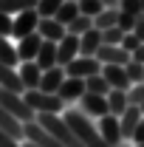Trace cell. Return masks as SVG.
<instances>
[{
  "instance_id": "cell-1",
  "label": "cell",
  "mask_w": 144,
  "mask_h": 147,
  "mask_svg": "<svg viewBox=\"0 0 144 147\" xmlns=\"http://www.w3.org/2000/svg\"><path fill=\"white\" fill-rule=\"evenodd\" d=\"M65 122H68L71 130L82 139L85 147H110L108 142H105V136H102V130L93 127V122H90L88 113H82V110H65Z\"/></svg>"
},
{
  "instance_id": "cell-2",
  "label": "cell",
  "mask_w": 144,
  "mask_h": 147,
  "mask_svg": "<svg viewBox=\"0 0 144 147\" xmlns=\"http://www.w3.org/2000/svg\"><path fill=\"white\" fill-rule=\"evenodd\" d=\"M37 122L48 130L57 142H62L65 147H85L82 139H79V136L71 130V125L65 122V116H59V113H37Z\"/></svg>"
},
{
  "instance_id": "cell-3",
  "label": "cell",
  "mask_w": 144,
  "mask_h": 147,
  "mask_svg": "<svg viewBox=\"0 0 144 147\" xmlns=\"http://www.w3.org/2000/svg\"><path fill=\"white\" fill-rule=\"evenodd\" d=\"M23 96H26L28 108H34L37 113H62L65 110V99L59 93H45L40 88H28Z\"/></svg>"
},
{
  "instance_id": "cell-4",
  "label": "cell",
  "mask_w": 144,
  "mask_h": 147,
  "mask_svg": "<svg viewBox=\"0 0 144 147\" xmlns=\"http://www.w3.org/2000/svg\"><path fill=\"white\" fill-rule=\"evenodd\" d=\"M0 105L9 110V113H14L20 122H34L37 119V110L28 108V102H26V96L17 91H9V88H0Z\"/></svg>"
},
{
  "instance_id": "cell-5",
  "label": "cell",
  "mask_w": 144,
  "mask_h": 147,
  "mask_svg": "<svg viewBox=\"0 0 144 147\" xmlns=\"http://www.w3.org/2000/svg\"><path fill=\"white\" fill-rule=\"evenodd\" d=\"M102 71V62H99V57H76V59H71L68 65H65V74L68 76H79V79H88V76H93V74Z\"/></svg>"
},
{
  "instance_id": "cell-6",
  "label": "cell",
  "mask_w": 144,
  "mask_h": 147,
  "mask_svg": "<svg viewBox=\"0 0 144 147\" xmlns=\"http://www.w3.org/2000/svg\"><path fill=\"white\" fill-rule=\"evenodd\" d=\"M37 26H40V11H37V9H26V11L14 14V28H11V37H14V40H23V37L34 34Z\"/></svg>"
},
{
  "instance_id": "cell-7",
  "label": "cell",
  "mask_w": 144,
  "mask_h": 147,
  "mask_svg": "<svg viewBox=\"0 0 144 147\" xmlns=\"http://www.w3.org/2000/svg\"><path fill=\"white\" fill-rule=\"evenodd\" d=\"M79 110H82V113H88V116H99V119H102L105 113H110V108H108V96L85 91V93H82V99H79Z\"/></svg>"
},
{
  "instance_id": "cell-8",
  "label": "cell",
  "mask_w": 144,
  "mask_h": 147,
  "mask_svg": "<svg viewBox=\"0 0 144 147\" xmlns=\"http://www.w3.org/2000/svg\"><path fill=\"white\" fill-rule=\"evenodd\" d=\"M42 42H45V37L40 34V31H34V34L17 40V57H20V62H31V59H37Z\"/></svg>"
},
{
  "instance_id": "cell-9",
  "label": "cell",
  "mask_w": 144,
  "mask_h": 147,
  "mask_svg": "<svg viewBox=\"0 0 144 147\" xmlns=\"http://www.w3.org/2000/svg\"><path fill=\"white\" fill-rule=\"evenodd\" d=\"M99 130H102V136H105V142L110 147L122 144L124 142V136H122V122H119V116H113V113H105L102 119H99Z\"/></svg>"
},
{
  "instance_id": "cell-10",
  "label": "cell",
  "mask_w": 144,
  "mask_h": 147,
  "mask_svg": "<svg viewBox=\"0 0 144 147\" xmlns=\"http://www.w3.org/2000/svg\"><path fill=\"white\" fill-rule=\"evenodd\" d=\"M26 139L34 142V144H40V147H65L62 142H57V139L42 127L37 119H34V122H26Z\"/></svg>"
},
{
  "instance_id": "cell-11",
  "label": "cell",
  "mask_w": 144,
  "mask_h": 147,
  "mask_svg": "<svg viewBox=\"0 0 144 147\" xmlns=\"http://www.w3.org/2000/svg\"><path fill=\"white\" fill-rule=\"evenodd\" d=\"M76 57H79V34H71L68 31V34L57 42V62L59 65H68Z\"/></svg>"
},
{
  "instance_id": "cell-12",
  "label": "cell",
  "mask_w": 144,
  "mask_h": 147,
  "mask_svg": "<svg viewBox=\"0 0 144 147\" xmlns=\"http://www.w3.org/2000/svg\"><path fill=\"white\" fill-rule=\"evenodd\" d=\"M96 57H99L102 65H108V62H113V65H127L133 59V54L124 51L122 45H108V42H102V48L96 51Z\"/></svg>"
},
{
  "instance_id": "cell-13",
  "label": "cell",
  "mask_w": 144,
  "mask_h": 147,
  "mask_svg": "<svg viewBox=\"0 0 144 147\" xmlns=\"http://www.w3.org/2000/svg\"><path fill=\"white\" fill-rule=\"evenodd\" d=\"M102 76L110 82V88H122V91H130V76H127V68L124 65H113V62H108V65H102Z\"/></svg>"
},
{
  "instance_id": "cell-14",
  "label": "cell",
  "mask_w": 144,
  "mask_h": 147,
  "mask_svg": "<svg viewBox=\"0 0 144 147\" xmlns=\"http://www.w3.org/2000/svg\"><path fill=\"white\" fill-rule=\"evenodd\" d=\"M102 42H105V37H102V28H88L85 34L79 37V54L82 57H96V51L102 48Z\"/></svg>"
},
{
  "instance_id": "cell-15",
  "label": "cell",
  "mask_w": 144,
  "mask_h": 147,
  "mask_svg": "<svg viewBox=\"0 0 144 147\" xmlns=\"http://www.w3.org/2000/svg\"><path fill=\"white\" fill-rule=\"evenodd\" d=\"M65 65H54V68H48V71H42V82H40V91L45 93H57L62 88V82H65Z\"/></svg>"
},
{
  "instance_id": "cell-16",
  "label": "cell",
  "mask_w": 144,
  "mask_h": 147,
  "mask_svg": "<svg viewBox=\"0 0 144 147\" xmlns=\"http://www.w3.org/2000/svg\"><path fill=\"white\" fill-rule=\"evenodd\" d=\"M37 31L45 37V40H54V42H59L62 37L68 34V26H65V23H59L57 17H40Z\"/></svg>"
},
{
  "instance_id": "cell-17",
  "label": "cell",
  "mask_w": 144,
  "mask_h": 147,
  "mask_svg": "<svg viewBox=\"0 0 144 147\" xmlns=\"http://www.w3.org/2000/svg\"><path fill=\"white\" fill-rule=\"evenodd\" d=\"M144 119V113H141V105H133L130 102V108L119 116V122H122V136H124V142H130L133 139V130H136V125Z\"/></svg>"
},
{
  "instance_id": "cell-18",
  "label": "cell",
  "mask_w": 144,
  "mask_h": 147,
  "mask_svg": "<svg viewBox=\"0 0 144 147\" xmlns=\"http://www.w3.org/2000/svg\"><path fill=\"white\" fill-rule=\"evenodd\" d=\"M0 127L6 130L9 136H14L17 142H20V139H26V122H20L17 116H14V113H9L3 105H0Z\"/></svg>"
},
{
  "instance_id": "cell-19",
  "label": "cell",
  "mask_w": 144,
  "mask_h": 147,
  "mask_svg": "<svg viewBox=\"0 0 144 147\" xmlns=\"http://www.w3.org/2000/svg\"><path fill=\"white\" fill-rule=\"evenodd\" d=\"M88 91V85H85V79H79V76H65V82H62V88H59V96L65 99V102H76V99H82V93Z\"/></svg>"
},
{
  "instance_id": "cell-20",
  "label": "cell",
  "mask_w": 144,
  "mask_h": 147,
  "mask_svg": "<svg viewBox=\"0 0 144 147\" xmlns=\"http://www.w3.org/2000/svg\"><path fill=\"white\" fill-rule=\"evenodd\" d=\"M20 79H23V85H26V91L28 88H40V82H42V68L37 65V59H31V62H20Z\"/></svg>"
},
{
  "instance_id": "cell-21",
  "label": "cell",
  "mask_w": 144,
  "mask_h": 147,
  "mask_svg": "<svg viewBox=\"0 0 144 147\" xmlns=\"http://www.w3.org/2000/svg\"><path fill=\"white\" fill-rule=\"evenodd\" d=\"M108 108L113 116H122L127 108H130V96H127V91H122V88H110L108 93Z\"/></svg>"
},
{
  "instance_id": "cell-22",
  "label": "cell",
  "mask_w": 144,
  "mask_h": 147,
  "mask_svg": "<svg viewBox=\"0 0 144 147\" xmlns=\"http://www.w3.org/2000/svg\"><path fill=\"white\" fill-rule=\"evenodd\" d=\"M37 65H40L42 71L59 65V62H57V42L54 40H45V42H42V48H40V54H37Z\"/></svg>"
},
{
  "instance_id": "cell-23",
  "label": "cell",
  "mask_w": 144,
  "mask_h": 147,
  "mask_svg": "<svg viewBox=\"0 0 144 147\" xmlns=\"http://www.w3.org/2000/svg\"><path fill=\"white\" fill-rule=\"evenodd\" d=\"M79 14H82V11H79V3H76V0H65V3L59 6V11H57L54 17L59 20V23H65V26H71L73 20L79 17Z\"/></svg>"
},
{
  "instance_id": "cell-24",
  "label": "cell",
  "mask_w": 144,
  "mask_h": 147,
  "mask_svg": "<svg viewBox=\"0 0 144 147\" xmlns=\"http://www.w3.org/2000/svg\"><path fill=\"white\" fill-rule=\"evenodd\" d=\"M119 14H122L119 9H102V11L93 17V26L102 28V31H105V28H113V26H119Z\"/></svg>"
},
{
  "instance_id": "cell-25",
  "label": "cell",
  "mask_w": 144,
  "mask_h": 147,
  "mask_svg": "<svg viewBox=\"0 0 144 147\" xmlns=\"http://www.w3.org/2000/svg\"><path fill=\"white\" fill-rule=\"evenodd\" d=\"M37 3L40 0H0V11H6V14H20V11H26V9H37Z\"/></svg>"
},
{
  "instance_id": "cell-26",
  "label": "cell",
  "mask_w": 144,
  "mask_h": 147,
  "mask_svg": "<svg viewBox=\"0 0 144 147\" xmlns=\"http://www.w3.org/2000/svg\"><path fill=\"white\" fill-rule=\"evenodd\" d=\"M0 59H3V62H9L11 68H17V62H20L17 45H11V42L6 40V34H0Z\"/></svg>"
},
{
  "instance_id": "cell-27",
  "label": "cell",
  "mask_w": 144,
  "mask_h": 147,
  "mask_svg": "<svg viewBox=\"0 0 144 147\" xmlns=\"http://www.w3.org/2000/svg\"><path fill=\"white\" fill-rule=\"evenodd\" d=\"M85 85H88L90 93H102V96H108V93H110V82L102 76V71L93 74V76H88V79H85Z\"/></svg>"
},
{
  "instance_id": "cell-28",
  "label": "cell",
  "mask_w": 144,
  "mask_h": 147,
  "mask_svg": "<svg viewBox=\"0 0 144 147\" xmlns=\"http://www.w3.org/2000/svg\"><path fill=\"white\" fill-rule=\"evenodd\" d=\"M88 28H93V17H88V14H79V17L68 26V31H71V34H79V37L85 34Z\"/></svg>"
},
{
  "instance_id": "cell-29",
  "label": "cell",
  "mask_w": 144,
  "mask_h": 147,
  "mask_svg": "<svg viewBox=\"0 0 144 147\" xmlns=\"http://www.w3.org/2000/svg\"><path fill=\"white\" fill-rule=\"evenodd\" d=\"M62 3H65V0H40V3H37V11H40V17H54Z\"/></svg>"
},
{
  "instance_id": "cell-30",
  "label": "cell",
  "mask_w": 144,
  "mask_h": 147,
  "mask_svg": "<svg viewBox=\"0 0 144 147\" xmlns=\"http://www.w3.org/2000/svg\"><path fill=\"white\" fill-rule=\"evenodd\" d=\"M124 34H127V31L122 28V26H113V28H105V31H102V37H105L108 45H122Z\"/></svg>"
},
{
  "instance_id": "cell-31",
  "label": "cell",
  "mask_w": 144,
  "mask_h": 147,
  "mask_svg": "<svg viewBox=\"0 0 144 147\" xmlns=\"http://www.w3.org/2000/svg\"><path fill=\"white\" fill-rule=\"evenodd\" d=\"M102 9H108L102 0H79V11H82V14H88V17H96Z\"/></svg>"
},
{
  "instance_id": "cell-32",
  "label": "cell",
  "mask_w": 144,
  "mask_h": 147,
  "mask_svg": "<svg viewBox=\"0 0 144 147\" xmlns=\"http://www.w3.org/2000/svg\"><path fill=\"white\" fill-rule=\"evenodd\" d=\"M124 68H127V76H130V82H133V85H136V82H144V62L130 59Z\"/></svg>"
},
{
  "instance_id": "cell-33",
  "label": "cell",
  "mask_w": 144,
  "mask_h": 147,
  "mask_svg": "<svg viewBox=\"0 0 144 147\" xmlns=\"http://www.w3.org/2000/svg\"><path fill=\"white\" fill-rule=\"evenodd\" d=\"M141 42H144V40H141L139 34H136V31H127V34H124V40H122V48L133 54V51H136V48H139Z\"/></svg>"
},
{
  "instance_id": "cell-34",
  "label": "cell",
  "mask_w": 144,
  "mask_h": 147,
  "mask_svg": "<svg viewBox=\"0 0 144 147\" xmlns=\"http://www.w3.org/2000/svg\"><path fill=\"white\" fill-rule=\"evenodd\" d=\"M127 96H130V102H133V105H141V102H144V82H136V85H130Z\"/></svg>"
},
{
  "instance_id": "cell-35",
  "label": "cell",
  "mask_w": 144,
  "mask_h": 147,
  "mask_svg": "<svg viewBox=\"0 0 144 147\" xmlns=\"http://www.w3.org/2000/svg\"><path fill=\"white\" fill-rule=\"evenodd\" d=\"M119 9L122 11H130V14H144L141 0H119Z\"/></svg>"
},
{
  "instance_id": "cell-36",
  "label": "cell",
  "mask_w": 144,
  "mask_h": 147,
  "mask_svg": "<svg viewBox=\"0 0 144 147\" xmlns=\"http://www.w3.org/2000/svg\"><path fill=\"white\" fill-rule=\"evenodd\" d=\"M119 11H122V9H119ZM136 20H139V14H130V11H122V14H119V26H122L124 31H133Z\"/></svg>"
},
{
  "instance_id": "cell-37",
  "label": "cell",
  "mask_w": 144,
  "mask_h": 147,
  "mask_svg": "<svg viewBox=\"0 0 144 147\" xmlns=\"http://www.w3.org/2000/svg\"><path fill=\"white\" fill-rule=\"evenodd\" d=\"M11 28H14V17L6 14V11H0V34L11 37Z\"/></svg>"
},
{
  "instance_id": "cell-38",
  "label": "cell",
  "mask_w": 144,
  "mask_h": 147,
  "mask_svg": "<svg viewBox=\"0 0 144 147\" xmlns=\"http://www.w3.org/2000/svg\"><path fill=\"white\" fill-rule=\"evenodd\" d=\"M0 147H20V142L14 139V136H9L6 130L0 127Z\"/></svg>"
},
{
  "instance_id": "cell-39",
  "label": "cell",
  "mask_w": 144,
  "mask_h": 147,
  "mask_svg": "<svg viewBox=\"0 0 144 147\" xmlns=\"http://www.w3.org/2000/svg\"><path fill=\"white\" fill-rule=\"evenodd\" d=\"M130 144H144V119L136 125V130H133V139H130Z\"/></svg>"
},
{
  "instance_id": "cell-40",
  "label": "cell",
  "mask_w": 144,
  "mask_h": 147,
  "mask_svg": "<svg viewBox=\"0 0 144 147\" xmlns=\"http://www.w3.org/2000/svg\"><path fill=\"white\" fill-rule=\"evenodd\" d=\"M133 31L144 40V14H139V20H136V26H133Z\"/></svg>"
},
{
  "instance_id": "cell-41",
  "label": "cell",
  "mask_w": 144,
  "mask_h": 147,
  "mask_svg": "<svg viewBox=\"0 0 144 147\" xmlns=\"http://www.w3.org/2000/svg\"><path fill=\"white\" fill-rule=\"evenodd\" d=\"M133 59H136V62H144V42L136 48V51H133Z\"/></svg>"
},
{
  "instance_id": "cell-42",
  "label": "cell",
  "mask_w": 144,
  "mask_h": 147,
  "mask_svg": "<svg viewBox=\"0 0 144 147\" xmlns=\"http://www.w3.org/2000/svg\"><path fill=\"white\" fill-rule=\"evenodd\" d=\"M102 3H105L108 9H119V0H102Z\"/></svg>"
},
{
  "instance_id": "cell-43",
  "label": "cell",
  "mask_w": 144,
  "mask_h": 147,
  "mask_svg": "<svg viewBox=\"0 0 144 147\" xmlns=\"http://www.w3.org/2000/svg\"><path fill=\"white\" fill-rule=\"evenodd\" d=\"M23 147H40V144H34V142H28V139H26V144Z\"/></svg>"
},
{
  "instance_id": "cell-44",
  "label": "cell",
  "mask_w": 144,
  "mask_h": 147,
  "mask_svg": "<svg viewBox=\"0 0 144 147\" xmlns=\"http://www.w3.org/2000/svg\"><path fill=\"white\" fill-rule=\"evenodd\" d=\"M141 113H144V102H141Z\"/></svg>"
},
{
  "instance_id": "cell-45",
  "label": "cell",
  "mask_w": 144,
  "mask_h": 147,
  "mask_svg": "<svg viewBox=\"0 0 144 147\" xmlns=\"http://www.w3.org/2000/svg\"><path fill=\"white\" fill-rule=\"evenodd\" d=\"M133 147H144V144H133Z\"/></svg>"
},
{
  "instance_id": "cell-46",
  "label": "cell",
  "mask_w": 144,
  "mask_h": 147,
  "mask_svg": "<svg viewBox=\"0 0 144 147\" xmlns=\"http://www.w3.org/2000/svg\"><path fill=\"white\" fill-rule=\"evenodd\" d=\"M141 9H144V0H141Z\"/></svg>"
},
{
  "instance_id": "cell-47",
  "label": "cell",
  "mask_w": 144,
  "mask_h": 147,
  "mask_svg": "<svg viewBox=\"0 0 144 147\" xmlns=\"http://www.w3.org/2000/svg\"><path fill=\"white\" fill-rule=\"evenodd\" d=\"M76 3H79V0H76Z\"/></svg>"
}]
</instances>
